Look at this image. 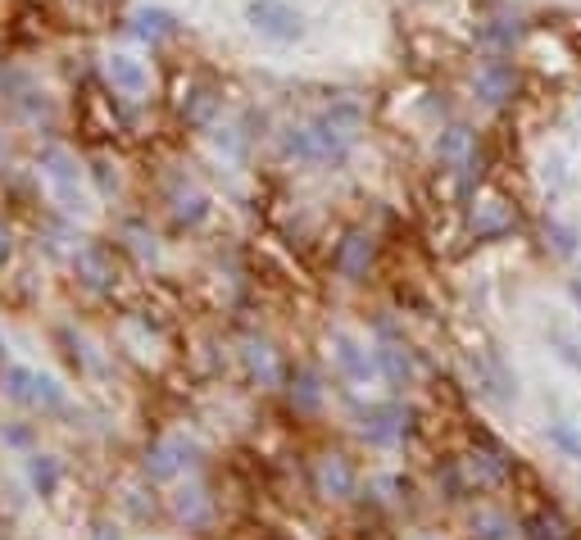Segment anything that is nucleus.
<instances>
[{"label":"nucleus","mask_w":581,"mask_h":540,"mask_svg":"<svg viewBox=\"0 0 581 540\" xmlns=\"http://www.w3.org/2000/svg\"><path fill=\"white\" fill-rule=\"evenodd\" d=\"M359 128H364L359 105L341 100V105H332L327 114H318L314 123L286 132L282 150H286V155H296V159H309V164H341V159L355 150Z\"/></svg>","instance_id":"1"},{"label":"nucleus","mask_w":581,"mask_h":540,"mask_svg":"<svg viewBox=\"0 0 581 540\" xmlns=\"http://www.w3.org/2000/svg\"><path fill=\"white\" fill-rule=\"evenodd\" d=\"M246 19H250V28L268 41H296L300 32H305V19H300L286 0H250Z\"/></svg>","instance_id":"2"},{"label":"nucleus","mask_w":581,"mask_h":540,"mask_svg":"<svg viewBox=\"0 0 581 540\" xmlns=\"http://www.w3.org/2000/svg\"><path fill=\"white\" fill-rule=\"evenodd\" d=\"M473 87H477V96H482V105H491V109L509 105V100L518 96V64H513V59H504V55L482 59V69H477Z\"/></svg>","instance_id":"3"},{"label":"nucleus","mask_w":581,"mask_h":540,"mask_svg":"<svg viewBox=\"0 0 581 540\" xmlns=\"http://www.w3.org/2000/svg\"><path fill=\"white\" fill-rule=\"evenodd\" d=\"M373 232H350L336 246V273L350 277V282H359V277L368 273V264H373Z\"/></svg>","instance_id":"4"},{"label":"nucleus","mask_w":581,"mask_h":540,"mask_svg":"<svg viewBox=\"0 0 581 540\" xmlns=\"http://www.w3.org/2000/svg\"><path fill=\"white\" fill-rule=\"evenodd\" d=\"M105 78L114 82V91H123V96H146V87H150V73L141 69L132 55H109Z\"/></svg>","instance_id":"5"},{"label":"nucleus","mask_w":581,"mask_h":540,"mask_svg":"<svg viewBox=\"0 0 581 540\" xmlns=\"http://www.w3.org/2000/svg\"><path fill=\"white\" fill-rule=\"evenodd\" d=\"M10 395H19V400H46V404L60 400L55 382H46L37 373H23V368H10Z\"/></svg>","instance_id":"6"},{"label":"nucleus","mask_w":581,"mask_h":540,"mask_svg":"<svg viewBox=\"0 0 581 540\" xmlns=\"http://www.w3.org/2000/svg\"><path fill=\"white\" fill-rule=\"evenodd\" d=\"M318 486H323L327 495H350V491H355V468H350V459L332 454V459L318 468Z\"/></svg>","instance_id":"7"},{"label":"nucleus","mask_w":581,"mask_h":540,"mask_svg":"<svg viewBox=\"0 0 581 540\" xmlns=\"http://www.w3.org/2000/svg\"><path fill=\"white\" fill-rule=\"evenodd\" d=\"M132 32H137L141 41H164V37L178 32V19H173L168 10H141L137 19H132Z\"/></svg>","instance_id":"8"},{"label":"nucleus","mask_w":581,"mask_h":540,"mask_svg":"<svg viewBox=\"0 0 581 540\" xmlns=\"http://www.w3.org/2000/svg\"><path fill=\"white\" fill-rule=\"evenodd\" d=\"M400 418H404V413L395 409V404H386V409H373L364 418V436H368V441H395V436L404 432Z\"/></svg>","instance_id":"9"},{"label":"nucleus","mask_w":581,"mask_h":540,"mask_svg":"<svg viewBox=\"0 0 581 540\" xmlns=\"http://www.w3.org/2000/svg\"><path fill=\"white\" fill-rule=\"evenodd\" d=\"M522 536L527 540H568V522L559 513H527L522 518Z\"/></svg>","instance_id":"10"},{"label":"nucleus","mask_w":581,"mask_h":540,"mask_svg":"<svg viewBox=\"0 0 581 540\" xmlns=\"http://www.w3.org/2000/svg\"><path fill=\"white\" fill-rule=\"evenodd\" d=\"M436 155H441L445 164H468V159H473V137H468V128H445L441 141H436Z\"/></svg>","instance_id":"11"},{"label":"nucleus","mask_w":581,"mask_h":540,"mask_svg":"<svg viewBox=\"0 0 581 540\" xmlns=\"http://www.w3.org/2000/svg\"><path fill=\"white\" fill-rule=\"evenodd\" d=\"M518 32H522V23L513 19V14H500V19H486L482 23V41H486V46H495V50L513 46V41H518Z\"/></svg>","instance_id":"12"},{"label":"nucleus","mask_w":581,"mask_h":540,"mask_svg":"<svg viewBox=\"0 0 581 540\" xmlns=\"http://www.w3.org/2000/svg\"><path fill=\"white\" fill-rule=\"evenodd\" d=\"M513 227H518V218H513L509 209L500 205V200H491V205H486V218H482V223H477V241H491V236H504V232H513Z\"/></svg>","instance_id":"13"},{"label":"nucleus","mask_w":581,"mask_h":540,"mask_svg":"<svg viewBox=\"0 0 581 540\" xmlns=\"http://www.w3.org/2000/svg\"><path fill=\"white\" fill-rule=\"evenodd\" d=\"M377 359H382V368H386V377H391V382H409V373H414V364H409V354H404L400 345H382V350H377Z\"/></svg>","instance_id":"14"},{"label":"nucleus","mask_w":581,"mask_h":540,"mask_svg":"<svg viewBox=\"0 0 581 540\" xmlns=\"http://www.w3.org/2000/svg\"><path fill=\"white\" fill-rule=\"evenodd\" d=\"M550 441L559 445L563 454H568V459H577L581 463V432L572 423H550Z\"/></svg>","instance_id":"15"},{"label":"nucleus","mask_w":581,"mask_h":540,"mask_svg":"<svg viewBox=\"0 0 581 540\" xmlns=\"http://www.w3.org/2000/svg\"><path fill=\"white\" fill-rule=\"evenodd\" d=\"M336 345H341V350H336V354H341L345 373H350V377H368V359H364V354H359V345H355V341H345V336H341V341H336Z\"/></svg>","instance_id":"16"},{"label":"nucleus","mask_w":581,"mask_h":540,"mask_svg":"<svg viewBox=\"0 0 581 540\" xmlns=\"http://www.w3.org/2000/svg\"><path fill=\"white\" fill-rule=\"evenodd\" d=\"M291 400H300L305 409H314V404H318V382H314V373H300V386H291Z\"/></svg>","instance_id":"17"},{"label":"nucleus","mask_w":581,"mask_h":540,"mask_svg":"<svg viewBox=\"0 0 581 540\" xmlns=\"http://www.w3.org/2000/svg\"><path fill=\"white\" fill-rule=\"evenodd\" d=\"M250 368H255V373L259 377H264V382H273V359H268V350H264V345H250Z\"/></svg>","instance_id":"18"},{"label":"nucleus","mask_w":581,"mask_h":540,"mask_svg":"<svg viewBox=\"0 0 581 540\" xmlns=\"http://www.w3.org/2000/svg\"><path fill=\"white\" fill-rule=\"evenodd\" d=\"M482 536L486 540H504V518H495V513H482Z\"/></svg>","instance_id":"19"},{"label":"nucleus","mask_w":581,"mask_h":540,"mask_svg":"<svg viewBox=\"0 0 581 540\" xmlns=\"http://www.w3.org/2000/svg\"><path fill=\"white\" fill-rule=\"evenodd\" d=\"M32 477H37V482H55V468H50V463H32Z\"/></svg>","instance_id":"20"},{"label":"nucleus","mask_w":581,"mask_h":540,"mask_svg":"<svg viewBox=\"0 0 581 540\" xmlns=\"http://www.w3.org/2000/svg\"><path fill=\"white\" fill-rule=\"evenodd\" d=\"M568 291H572V300H577V309H581V277H572Z\"/></svg>","instance_id":"21"},{"label":"nucleus","mask_w":581,"mask_h":540,"mask_svg":"<svg viewBox=\"0 0 581 540\" xmlns=\"http://www.w3.org/2000/svg\"><path fill=\"white\" fill-rule=\"evenodd\" d=\"M5 255H10V241H5V227H0V264H5Z\"/></svg>","instance_id":"22"}]
</instances>
